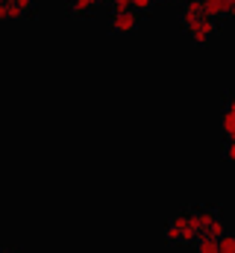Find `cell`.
Returning a JSON list of instances; mask_svg holds the SVG:
<instances>
[{"label": "cell", "mask_w": 235, "mask_h": 253, "mask_svg": "<svg viewBox=\"0 0 235 253\" xmlns=\"http://www.w3.org/2000/svg\"><path fill=\"white\" fill-rule=\"evenodd\" d=\"M221 221V215L212 206H197V209H182L171 218V224L165 227V239L171 245H191L200 242L215 224Z\"/></svg>", "instance_id": "cell-1"}, {"label": "cell", "mask_w": 235, "mask_h": 253, "mask_svg": "<svg viewBox=\"0 0 235 253\" xmlns=\"http://www.w3.org/2000/svg\"><path fill=\"white\" fill-rule=\"evenodd\" d=\"M179 21H182V30L188 33V39H191L197 47H206V44L215 39V33H218V21L209 18L197 0H185V3H182Z\"/></svg>", "instance_id": "cell-2"}, {"label": "cell", "mask_w": 235, "mask_h": 253, "mask_svg": "<svg viewBox=\"0 0 235 253\" xmlns=\"http://www.w3.org/2000/svg\"><path fill=\"white\" fill-rule=\"evenodd\" d=\"M109 27H112V33H118V36L135 33L138 30V12L135 9H115L112 18H109Z\"/></svg>", "instance_id": "cell-3"}, {"label": "cell", "mask_w": 235, "mask_h": 253, "mask_svg": "<svg viewBox=\"0 0 235 253\" xmlns=\"http://www.w3.org/2000/svg\"><path fill=\"white\" fill-rule=\"evenodd\" d=\"M221 129H224V135L235 141V94L227 100V106H224V115H221Z\"/></svg>", "instance_id": "cell-4"}, {"label": "cell", "mask_w": 235, "mask_h": 253, "mask_svg": "<svg viewBox=\"0 0 235 253\" xmlns=\"http://www.w3.org/2000/svg\"><path fill=\"white\" fill-rule=\"evenodd\" d=\"M100 6H103V0H71V3H68V9H71L74 15H79V18L91 15V12L100 9Z\"/></svg>", "instance_id": "cell-5"}, {"label": "cell", "mask_w": 235, "mask_h": 253, "mask_svg": "<svg viewBox=\"0 0 235 253\" xmlns=\"http://www.w3.org/2000/svg\"><path fill=\"white\" fill-rule=\"evenodd\" d=\"M115 9H135V12H147L153 9V0H112Z\"/></svg>", "instance_id": "cell-6"}, {"label": "cell", "mask_w": 235, "mask_h": 253, "mask_svg": "<svg viewBox=\"0 0 235 253\" xmlns=\"http://www.w3.org/2000/svg\"><path fill=\"white\" fill-rule=\"evenodd\" d=\"M21 18H24V12L15 6V0H6L3 12H0V21H21Z\"/></svg>", "instance_id": "cell-7"}, {"label": "cell", "mask_w": 235, "mask_h": 253, "mask_svg": "<svg viewBox=\"0 0 235 253\" xmlns=\"http://www.w3.org/2000/svg\"><path fill=\"white\" fill-rule=\"evenodd\" d=\"M194 253H221V248H218V242H215V239H206V236H203V239L197 242Z\"/></svg>", "instance_id": "cell-8"}, {"label": "cell", "mask_w": 235, "mask_h": 253, "mask_svg": "<svg viewBox=\"0 0 235 253\" xmlns=\"http://www.w3.org/2000/svg\"><path fill=\"white\" fill-rule=\"evenodd\" d=\"M218 248H221V253H235V236L227 233L224 239H218Z\"/></svg>", "instance_id": "cell-9"}, {"label": "cell", "mask_w": 235, "mask_h": 253, "mask_svg": "<svg viewBox=\"0 0 235 253\" xmlns=\"http://www.w3.org/2000/svg\"><path fill=\"white\" fill-rule=\"evenodd\" d=\"M15 6H18L24 15H30V12L36 9V0H15Z\"/></svg>", "instance_id": "cell-10"}, {"label": "cell", "mask_w": 235, "mask_h": 253, "mask_svg": "<svg viewBox=\"0 0 235 253\" xmlns=\"http://www.w3.org/2000/svg\"><path fill=\"white\" fill-rule=\"evenodd\" d=\"M227 159H230V162H235V141H230V144H227Z\"/></svg>", "instance_id": "cell-11"}, {"label": "cell", "mask_w": 235, "mask_h": 253, "mask_svg": "<svg viewBox=\"0 0 235 253\" xmlns=\"http://www.w3.org/2000/svg\"><path fill=\"white\" fill-rule=\"evenodd\" d=\"M230 21H233V24H235V6H233V12H230Z\"/></svg>", "instance_id": "cell-12"}, {"label": "cell", "mask_w": 235, "mask_h": 253, "mask_svg": "<svg viewBox=\"0 0 235 253\" xmlns=\"http://www.w3.org/2000/svg\"><path fill=\"white\" fill-rule=\"evenodd\" d=\"M0 253H15V251H9V248H0Z\"/></svg>", "instance_id": "cell-13"}, {"label": "cell", "mask_w": 235, "mask_h": 253, "mask_svg": "<svg viewBox=\"0 0 235 253\" xmlns=\"http://www.w3.org/2000/svg\"><path fill=\"white\" fill-rule=\"evenodd\" d=\"M3 3H6V0H0V12H3Z\"/></svg>", "instance_id": "cell-14"}, {"label": "cell", "mask_w": 235, "mask_h": 253, "mask_svg": "<svg viewBox=\"0 0 235 253\" xmlns=\"http://www.w3.org/2000/svg\"><path fill=\"white\" fill-rule=\"evenodd\" d=\"M153 3H168V0H153Z\"/></svg>", "instance_id": "cell-15"}, {"label": "cell", "mask_w": 235, "mask_h": 253, "mask_svg": "<svg viewBox=\"0 0 235 253\" xmlns=\"http://www.w3.org/2000/svg\"><path fill=\"white\" fill-rule=\"evenodd\" d=\"M197 3H203V0H197Z\"/></svg>", "instance_id": "cell-16"}, {"label": "cell", "mask_w": 235, "mask_h": 253, "mask_svg": "<svg viewBox=\"0 0 235 253\" xmlns=\"http://www.w3.org/2000/svg\"><path fill=\"white\" fill-rule=\"evenodd\" d=\"M233 3H235V0H233Z\"/></svg>", "instance_id": "cell-17"}]
</instances>
